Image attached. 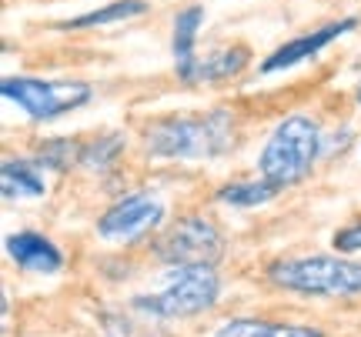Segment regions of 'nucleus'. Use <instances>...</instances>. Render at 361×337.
<instances>
[{"label": "nucleus", "mask_w": 361, "mask_h": 337, "mask_svg": "<svg viewBox=\"0 0 361 337\" xmlns=\"http://www.w3.org/2000/svg\"><path fill=\"white\" fill-rule=\"evenodd\" d=\"M358 104H361V84H358Z\"/></svg>", "instance_id": "f3484780"}, {"label": "nucleus", "mask_w": 361, "mask_h": 337, "mask_svg": "<svg viewBox=\"0 0 361 337\" xmlns=\"http://www.w3.org/2000/svg\"><path fill=\"white\" fill-rule=\"evenodd\" d=\"M164 221V208L161 201L147 194H130L124 201H117L114 208L97 221V234L107 241H134L144 231H154Z\"/></svg>", "instance_id": "0eeeda50"}, {"label": "nucleus", "mask_w": 361, "mask_h": 337, "mask_svg": "<svg viewBox=\"0 0 361 337\" xmlns=\"http://www.w3.org/2000/svg\"><path fill=\"white\" fill-rule=\"evenodd\" d=\"M0 187L7 201H20V197H40L44 194V181H40L37 167L30 160H7L0 170Z\"/></svg>", "instance_id": "9b49d317"}, {"label": "nucleus", "mask_w": 361, "mask_h": 337, "mask_svg": "<svg viewBox=\"0 0 361 337\" xmlns=\"http://www.w3.org/2000/svg\"><path fill=\"white\" fill-rule=\"evenodd\" d=\"M268 281L281 291L311 294V298H355L361 294V264L341 257H291L274 260Z\"/></svg>", "instance_id": "7ed1b4c3"}, {"label": "nucleus", "mask_w": 361, "mask_h": 337, "mask_svg": "<svg viewBox=\"0 0 361 337\" xmlns=\"http://www.w3.org/2000/svg\"><path fill=\"white\" fill-rule=\"evenodd\" d=\"M322 154V130L318 124L305 114L284 117L268 137L264 151H261L258 167L271 184L278 187H291V184L305 181L314 167V160Z\"/></svg>", "instance_id": "f257e3e1"}, {"label": "nucleus", "mask_w": 361, "mask_h": 337, "mask_svg": "<svg viewBox=\"0 0 361 337\" xmlns=\"http://www.w3.org/2000/svg\"><path fill=\"white\" fill-rule=\"evenodd\" d=\"M234 144L231 117L214 110V114L197 117H171L147 130V151L154 157H218Z\"/></svg>", "instance_id": "f03ea898"}, {"label": "nucleus", "mask_w": 361, "mask_h": 337, "mask_svg": "<svg viewBox=\"0 0 361 337\" xmlns=\"http://www.w3.org/2000/svg\"><path fill=\"white\" fill-rule=\"evenodd\" d=\"M218 337H324L314 327H295V324H268L255 317H238L218 327Z\"/></svg>", "instance_id": "f8f14e48"}, {"label": "nucleus", "mask_w": 361, "mask_h": 337, "mask_svg": "<svg viewBox=\"0 0 361 337\" xmlns=\"http://www.w3.org/2000/svg\"><path fill=\"white\" fill-rule=\"evenodd\" d=\"M348 30H355V17H348V20H335V24H324V27H318V30L305 34V37L288 40L284 47H278V51H274L268 61L261 64V70H264V74L288 70V67H295V64H301V61L314 57L322 47H328L331 40H338L341 34H348Z\"/></svg>", "instance_id": "6e6552de"}, {"label": "nucleus", "mask_w": 361, "mask_h": 337, "mask_svg": "<svg viewBox=\"0 0 361 337\" xmlns=\"http://www.w3.org/2000/svg\"><path fill=\"white\" fill-rule=\"evenodd\" d=\"M147 11L144 0H117V4H107L101 11L94 13H84V17H74L61 24L64 30H84V27H101V24H114V20H128V17H137V13Z\"/></svg>", "instance_id": "2eb2a0df"}, {"label": "nucleus", "mask_w": 361, "mask_h": 337, "mask_svg": "<svg viewBox=\"0 0 361 337\" xmlns=\"http://www.w3.org/2000/svg\"><path fill=\"white\" fill-rule=\"evenodd\" d=\"M221 294L218 274L211 264H188L174 267V277L157 294H144L134 300V307L154 317H194V314L214 307Z\"/></svg>", "instance_id": "20e7f679"}, {"label": "nucleus", "mask_w": 361, "mask_h": 337, "mask_svg": "<svg viewBox=\"0 0 361 337\" xmlns=\"http://www.w3.org/2000/svg\"><path fill=\"white\" fill-rule=\"evenodd\" d=\"M224 254V237L218 227L204 217H184L164 234L157 244V257L168 267H188V264H218Z\"/></svg>", "instance_id": "423d86ee"}, {"label": "nucleus", "mask_w": 361, "mask_h": 337, "mask_svg": "<svg viewBox=\"0 0 361 337\" xmlns=\"http://www.w3.org/2000/svg\"><path fill=\"white\" fill-rule=\"evenodd\" d=\"M7 254L13 257L17 267H24V271H34V274H54L61 271V250L47 241V237H40L34 231H20V234H11L7 237Z\"/></svg>", "instance_id": "1a4fd4ad"}, {"label": "nucleus", "mask_w": 361, "mask_h": 337, "mask_svg": "<svg viewBox=\"0 0 361 337\" xmlns=\"http://www.w3.org/2000/svg\"><path fill=\"white\" fill-rule=\"evenodd\" d=\"M278 191H281V187H278V184H271L268 177H264V181H241V184H228V187H221L218 201L231 204V208H258V204L271 201Z\"/></svg>", "instance_id": "4468645a"}, {"label": "nucleus", "mask_w": 361, "mask_h": 337, "mask_svg": "<svg viewBox=\"0 0 361 337\" xmlns=\"http://www.w3.org/2000/svg\"><path fill=\"white\" fill-rule=\"evenodd\" d=\"M0 94L17 104L34 120H54V117L78 110L90 101V84L80 80H34V77H7L0 84Z\"/></svg>", "instance_id": "39448f33"}, {"label": "nucleus", "mask_w": 361, "mask_h": 337, "mask_svg": "<svg viewBox=\"0 0 361 337\" xmlns=\"http://www.w3.org/2000/svg\"><path fill=\"white\" fill-rule=\"evenodd\" d=\"M247 57H251V53H247L245 47H228V51H218L214 57H207V61H197V70H194V84L234 77V74H241V70H245Z\"/></svg>", "instance_id": "ddd939ff"}, {"label": "nucleus", "mask_w": 361, "mask_h": 337, "mask_svg": "<svg viewBox=\"0 0 361 337\" xmlns=\"http://www.w3.org/2000/svg\"><path fill=\"white\" fill-rule=\"evenodd\" d=\"M335 247H338V250H345V254H351V250H361V224L341 227V231L335 234Z\"/></svg>", "instance_id": "dca6fc26"}, {"label": "nucleus", "mask_w": 361, "mask_h": 337, "mask_svg": "<svg viewBox=\"0 0 361 337\" xmlns=\"http://www.w3.org/2000/svg\"><path fill=\"white\" fill-rule=\"evenodd\" d=\"M204 11L201 7H188L174 17V64H178V77L184 84H194V70H197V57H194V40L201 30Z\"/></svg>", "instance_id": "9d476101"}]
</instances>
